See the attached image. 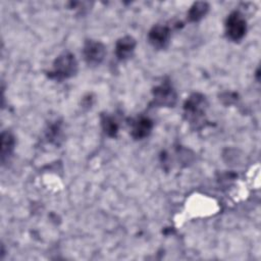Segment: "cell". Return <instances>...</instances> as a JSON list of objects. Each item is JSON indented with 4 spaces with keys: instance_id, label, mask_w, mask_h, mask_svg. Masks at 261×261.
<instances>
[{
    "instance_id": "cell-1",
    "label": "cell",
    "mask_w": 261,
    "mask_h": 261,
    "mask_svg": "<svg viewBox=\"0 0 261 261\" xmlns=\"http://www.w3.org/2000/svg\"><path fill=\"white\" fill-rule=\"evenodd\" d=\"M77 71V62L74 58V55L70 53H64L58 56L54 63L53 69L49 72L51 79L61 81L73 76Z\"/></svg>"
},
{
    "instance_id": "cell-2",
    "label": "cell",
    "mask_w": 261,
    "mask_h": 261,
    "mask_svg": "<svg viewBox=\"0 0 261 261\" xmlns=\"http://www.w3.org/2000/svg\"><path fill=\"white\" fill-rule=\"evenodd\" d=\"M206 98L198 93L191 95L184 105L185 115L191 123H199L205 114Z\"/></svg>"
},
{
    "instance_id": "cell-3",
    "label": "cell",
    "mask_w": 261,
    "mask_h": 261,
    "mask_svg": "<svg viewBox=\"0 0 261 261\" xmlns=\"http://www.w3.org/2000/svg\"><path fill=\"white\" fill-rule=\"evenodd\" d=\"M247 32V21L239 11L231 12L225 20V33L229 40L240 41Z\"/></svg>"
},
{
    "instance_id": "cell-4",
    "label": "cell",
    "mask_w": 261,
    "mask_h": 261,
    "mask_svg": "<svg viewBox=\"0 0 261 261\" xmlns=\"http://www.w3.org/2000/svg\"><path fill=\"white\" fill-rule=\"evenodd\" d=\"M83 54L86 62L90 65H98L102 62L105 57L106 49L105 46L99 42L94 40L86 41L83 49Z\"/></svg>"
},
{
    "instance_id": "cell-5",
    "label": "cell",
    "mask_w": 261,
    "mask_h": 261,
    "mask_svg": "<svg viewBox=\"0 0 261 261\" xmlns=\"http://www.w3.org/2000/svg\"><path fill=\"white\" fill-rule=\"evenodd\" d=\"M154 102L159 106L172 107L176 102V93L168 82L162 83L153 91Z\"/></svg>"
},
{
    "instance_id": "cell-6",
    "label": "cell",
    "mask_w": 261,
    "mask_h": 261,
    "mask_svg": "<svg viewBox=\"0 0 261 261\" xmlns=\"http://www.w3.org/2000/svg\"><path fill=\"white\" fill-rule=\"evenodd\" d=\"M149 42L153 47L157 49H163L167 47L170 40V30L166 25L156 24L154 25L148 35Z\"/></svg>"
},
{
    "instance_id": "cell-7",
    "label": "cell",
    "mask_w": 261,
    "mask_h": 261,
    "mask_svg": "<svg viewBox=\"0 0 261 261\" xmlns=\"http://www.w3.org/2000/svg\"><path fill=\"white\" fill-rule=\"evenodd\" d=\"M153 128V121L146 116H141L133 120L130 134L134 139L142 140L148 137Z\"/></svg>"
},
{
    "instance_id": "cell-8",
    "label": "cell",
    "mask_w": 261,
    "mask_h": 261,
    "mask_svg": "<svg viewBox=\"0 0 261 261\" xmlns=\"http://www.w3.org/2000/svg\"><path fill=\"white\" fill-rule=\"evenodd\" d=\"M136 40L130 36L120 38L115 45V55L119 60H126L129 58L135 50Z\"/></svg>"
},
{
    "instance_id": "cell-9",
    "label": "cell",
    "mask_w": 261,
    "mask_h": 261,
    "mask_svg": "<svg viewBox=\"0 0 261 261\" xmlns=\"http://www.w3.org/2000/svg\"><path fill=\"white\" fill-rule=\"evenodd\" d=\"M15 145V140L14 137L11 133L9 132H3L1 135V160L2 162L5 161L6 158H8Z\"/></svg>"
},
{
    "instance_id": "cell-10",
    "label": "cell",
    "mask_w": 261,
    "mask_h": 261,
    "mask_svg": "<svg viewBox=\"0 0 261 261\" xmlns=\"http://www.w3.org/2000/svg\"><path fill=\"white\" fill-rule=\"evenodd\" d=\"M209 10V5L206 2H196L192 5L188 12V19L190 21H198L203 18Z\"/></svg>"
},
{
    "instance_id": "cell-11",
    "label": "cell",
    "mask_w": 261,
    "mask_h": 261,
    "mask_svg": "<svg viewBox=\"0 0 261 261\" xmlns=\"http://www.w3.org/2000/svg\"><path fill=\"white\" fill-rule=\"evenodd\" d=\"M101 124L104 133L109 137H116L118 133V124L117 122L108 115H102Z\"/></svg>"
}]
</instances>
